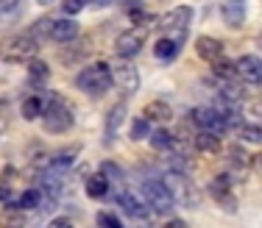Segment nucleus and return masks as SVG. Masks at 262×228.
I'll use <instances>...</instances> for the list:
<instances>
[{"mask_svg":"<svg viewBox=\"0 0 262 228\" xmlns=\"http://www.w3.org/2000/svg\"><path fill=\"white\" fill-rule=\"evenodd\" d=\"M190 20H192V9L190 6H179V9L167 11L157 26H159L162 34H167L170 39L184 42V34H187V28H190Z\"/></svg>","mask_w":262,"mask_h":228,"instance_id":"6","label":"nucleus"},{"mask_svg":"<svg viewBox=\"0 0 262 228\" xmlns=\"http://www.w3.org/2000/svg\"><path fill=\"white\" fill-rule=\"evenodd\" d=\"M76 156H78V145H73V147H64V150H59V153L53 156L51 167H56V170H67L73 162H76Z\"/></svg>","mask_w":262,"mask_h":228,"instance_id":"28","label":"nucleus"},{"mask_svg":"<svg viewBox=\"0 0 262 228\" xmlns=\"http://www.w3.org/2000/svg\"><path fill=\"white\" fill-rule=\"evenodd\" d=\"M131 228H154V223L148 217H131Z\"/></svg>","mask_w":262,"mask_h":228,"instance_id":"36","label":"nucleus"},{"mask_svg":"<svg viewBox=\"0 0 262 228\" xmlns=\"http://www.w3.org/2000/svg\"><path fill=\"white\" fill-rule=\"evenodd\" d=\"M237 134H240V139H246V142L262 145V125H251V122H243V125L237 128Z\"/></svg>","mask_w":262,"mask_h":228,"instance_id":"31","label":"nucleus"},{"mask_svg":"<svg viewBox=\"0 0 262 228\" xmlns=\"http://www.w3.org/2000/svg\"><path fill=\"white\" fill-rule=\"evenodd\" d=\"M145 31L148 28H140V26H134L131 31H123V34L117 36V42H115V53L120 59L137 56V53L142 50V42H145Z\"/></svg>","mask_w":262,"mask_h":228,"instance_id":"9","label":"nucleus"},{"mask_svg":"<svg viewBox=\"0 0 262 228\" xmlns=\"http://www.w3.org/2000/svg\"><path fill=\"white\" fill-rule=\"evenodd\" d=\"M48 78H51V67H48L42 59L34 56L28 61V86L31 89H39V86H45Z\"/></svg>","mask_w":262,"mask_h":228,"instance_id":"16","label":"nucleus"},{"mask_svg":"<svg viewBox=\"0 0 262 228\" xmlns=\"http://www.w3.org/2000/svg\"><path fill=\"white\" fill-rule=\"evenodd\" d=\"M78 36V22L76 20H56L53 31H51V42H59V45H67Z\"/></svg>","mask_w":262,"mask_h":228,"instance_id":"15","label":"nucleus"},{"mask_svg":"<svg viewBox=\"0 0 262 228\" xmlns=\"http://www.w3.org/2000/svg\"><path fill=\"white\" fill-rule=\"evenodd\" d=\"M26 214H23L20 206H14V203H9V206L3 209V214H0V228H26Z\"/></svg>","mask_w":262,"mask_h":228,"instance_id":"21","label":"nucleus"},{"mask_svg":"<svg viewBox=\"0 0 262 228\" xmlns=\"http://www.w3.org/2000/svg\"><path fill=\"white\" fill-rule=\"evenodd\" d=\"M154 53H157V59H162V61H173L179 53H182V42L165 36V39H159L157 45H154Z\"/></svg>","mask_w":262,"mask_h":228,"instance_id":"22","label":"nucleus"},{"mask_svg":"<svg viewBox=\"0 0 262 228\" xmlns=\"http://www.w3.org/2000/svg\"><path fill=\"white\" fill-rule=\"evenodd\" d=\"M226 159H229V164H232V167L243 170V172H246V167H251V153H248L243 145H232V147H229Z\"/></svg>","mask_w":262,"mask_h":228,"instance_id":"25","label":"nucleus"},{"mask_svg":"<svg viewBox=\"0 0 262 228\" xmlns=\"http://www.w3.org/2000/svg\"><path fill=\"white\" fill-rule=\"evenodd\" d=\"M195 53L204 61H215L223 56V42L215 39V36H198L195 39Z\"/></svg>","mask_w":262,"mask_h":228,"instance_id":"14","label":"nucleus"},{"mask_svg":"<svg viewBox=\"0 0 262 228\" xmlns=\"http://www.w3.org/2000/svg\"><path fill=\"white\" fill-rule=\"evenodd\" d=\"M90 6V0H61V9H64L67 17H76L81 9H86Z\"/></svg>","mask_w":262,"mask_h":228,"instance_id":"35","label":"nucleus"},{"mask_svg":"<svg viewBox=\"0 0 262 228\" xmlns=\"http://www.w3.org/2000/svg\"><path fill=\"white\" fill-rule=\"evenodd\" d=\"M101 175H103L109 184H117V181H123V170L117 167L115 162H103V164H101Z\"/></svg>","mask_w":262,"mask_h":228,"instance_id":"33","label":"nucleus"},{"mask_svg":"<svg viewBox=\"0 0 262 228\" xmlns=\"http://www.w3.org/2000/svg\"><path fill=\"white\" fill-rule=\"evenodd\" d=\"M215 86H217V95L226 97V100H232V103H240L243 97H246L243 81H221V78H215Z\"/></svg>","mask_w":262,"mask_h":228,"instance_id":"20","label":"nucleus"},{"mask_svg":"<svg viewBox=\"0 0 262 228\" xmlns=\"http://www.w3.org/2000/svg\"><path fill=\"white\" fill-rule=\"evenodd\" d=\"M192 122H195L198 131H209V134H217V137H223V134L229 131L226 120H223L212 106H195L192 109Z\"/></svg>","mask_w":262,"mask_h":228,"instance_id":"7","label":"nucleus"},{"mask_svg":"<svg viewBox=\"0 0 262 228\" xmlns=\"http://www.w3.org/2000/svg\"><path fill=\"white\" fill-rule=\"evenodd\" d=\"M126 109H128L126 100H117L115 106L109 109V114H106V131L109 134H115L117 128L123 125V120H126Z\"/></svg>","mask_w":262,"mask_h":228,"instance_id":"24","label":"nucleus"},{"mask_svg":"<svg viewBox=\"0 0 262 228\" xmlns=\"http://www.w3.org/2000/svg\"><path fill=\"white\" fill-rule=\"evenodd\" d=\"M112 81L134 95V92L140 89V72H137V67L131 64V61H120V64L112 67Z\"/></svg>","mask_w":262,"mask_h":228,"instance_id":"10","label":"nucleus"},{"mask_svg":"<svg viewBox=\"0 0 262 228\" xmlns=\"http://www.w3.org/2000/svg\"><path fill=\"white\" fill-rule=\"evenodd\" d=\"M192 142H195V150H201V153H212V156L223 150L221 137H217V134H209V131H198L195 137H192Z\"/></svg>","mask_w":262,"mask_h":228,"instance_id":"18","label":"nucleus"},{"mask_svg":"<svg viewBox=\"0 0 262 228\" xmlns=\"http://www.w3.org/2000/svg\"><path fill=\"white\" fill-rule=\"evenodd\" d=\"M98 228H123V223L117 220V214L112 212H98Z\"/></svg>","mask_w":262,"mask_h":228,"instance_id":"34","label":"nucleus"},{"mask_svg":"<svg viewBox=\"0 0 262 228\" xmlns=\"http://www.w3.org/2000/svg\"><path fill=\"white\" fill-rule=\"evenodd\" d=\"M42 112H45V95H31L20 106V114L26 117V120H39Z\"/></svg>","mask_w":262,"mask_h":228,"instance_id":"23","label":"nucleus"},{"mask_svg":"<svg viewBox=\"0 0 262 228\" xmlns=\"http://www.w3.org/2000/svg\"><path fill=\"white\" fill-rule=\"evenodd\" d=\"M9 198H11V189H9V181L3 178V181H0V203L9 200Z\"/></svg>","mask_w":262,"mask_h":228,"instance_id":"38","label":"nucleus"},{"mask_svg":"<svg viewBox=\"0 0 262 228\" xmlns=\"http://www.w3.org/2000/svg\"><path fill=\"white\" fill-rule=\"evenodd\" d=\"M251 167H257L262 172V153H259V156H251Z\"/></svg>","mask_w":262,"mask_h":228,"instance_id":"41","label":"nucleus"},{"mask_svg":"<svg viewBox=\"0 0 262 228\" xmlns=\"http://www.w3.org/2000/svg\"><path fill=\"white\" fill-rule=\"evenodd\" d=\"M115 200H117V206H120L128 217H148V214H151L148 203L142 198H137V195H131V192H117Z\"/></svg>","mask_w":262,"mask_h":228,"instance_id":"12","label":"nucleus"},{"mask_svg":"<svg viewBox=\"0 0 262 228\" xmlns=\"http://www.w3.org/2000/svg\"><path fill=\"white\" fill-rule=\"evenodd\" d=\"M165 228H190V225H187L184 220H167V223H165Z\"/></svg>","mask_w":262,"mask_h":228,"instance_id":"39","label":"nucleus"},{"mask_svg":"<svg viewBox=\"0 0 262 228\" xmlns=\"http://www.w3.org/2000/svg\"><path fill=\"white\" fill-rule=\"evenodd\" d=\"M51 228H76V225H73V220H67V217H56V220H51Z\"/></svg>","mask_w":262,"mask_h":228,"instance_id":"37","label":"nucleus"},{"mask_svg":"<svg viewBox=\"0 0 262 228\" xmlns=\"http://www.w3.org/2000/svg\"><path fill=\"white\" fill-rule=\"evenodd\" d=\"M42 125L48 134H64L73 128V109L59 95H45V112H42Z\"/></svg>","mask_w":262,"mask_h":228,"instance_id":"1","label":"nucleus"},{"mask_svg":"<svg viewBox=\"0 0 262 228\" xmlns=\"http://www.w3.org/2000/svg\"><path fill=\"white\" fill-rule=\"evenodd\" d=\"M36 3H39V6H51L53 0H36Z\"/></svg>","mask_w":262,"mask_h":228,"instance_id":"42","label":"nucleus"},{"mask_svg":"<svg viewBox=\"0 0 262 228\" xmlns=\"http://www.w3.org/2000/svg\"><path fill=\"white\" fill-rule=\"evenodd\" d=\"M145 120L167 122V120H173V109L167 106V103H159V100H154V103H148V106H145Z\"/></svg>","mask_w":262,"mask_h":228,"instance_id":"26","label":"nucleus"},{"mask_svg":"<svg viewBox=\"0 0 262 228\" xmlns=\"http://www.w3.org/2000/svg\"><path fill=\"white\" fill-rule=\"evenodd\" d=\"M162 184L167 187V192H170L173 203H179V206L184 209H195L198 206V187L192 184L190 175H184V172H170L167 170L165 175H162Z\"/></svg>","mask_w":262,"mask_h":228,"instance_id":"2","label":"nucleus"},{"mask_svg":"<svg viewBox=\"0 0 262 228\" xmlns=\"http://www.w3.org/2000/svg\"><path fill=\"white\" fill-rule=\"evenodd\" d=\"M151 122L145 120V117H137V120H131V131H128V137L131 139H148L151 137Z\"/></svg>","mask_w":262,"mask_h":228,"instance_id":"30","label":"nucleus"},{"mask_svg":"<svg viewBox=\"0 0 262 228\" xmlns=\"http://www.w3.org/2000/svg\"><path fill=\"white\" fill-rule=\"evenodd\" d=\"M115 0H90V6H98V9H103V6H112Z\"/></svg>","mask_w":262,"mask_h":228,"instance_id":"40","label":"nucleus"},{"mask_svg":"<svg viewBox=\"0 0 262 228\" xmlns=\"http://www.w3.org/2000/svg\"><path fill=\"white\" fill-rule=\"evenodd\" d=\"M221 14L229 28H240L246 22V0H226L221 6Z\"/></svg>","mask_w":262,"mask_h":228,"instance_id":"13","label":"nucleus"},{"mask_svg":"<svg viewBox=\"0 0 262 228\" xmlns=\"http://www.w3.org/2000/svg\"><path fill=\"white\" fill-rule=\"evenodd\" d=\"M53 22H56L53 17H39V20H36L34 26L28 28V34H31V36H36V39H39V42H42V39H51Z\"/></svg>","mask_w":262,"mask_h":228,"instance_id":"29","label":"nucleus"},{"mask_svg":"<svg viewBox=\"0 0 262 228\" xmlns=\"http://www.w3.org/2000/svg\"><path fill=\"white\" fill-rule=\"evenodd\" d=\"M234 64H237V75H240L243 84H251V86L262 84V59H257V56H240Z\"/></svg>","mask_w":262,"mask_h":228,"instance_id":"11","label":"nucleus"},{"mask_svg":"<svg viewBox=\"0 0 262 228\" xmlns=\"http://www.w3.org/2000/svg\"><path fill=\"white\" fill-rule=\"evenodd\" d=\"M212 75L221 78V81H240V75H237V64L232 59H226V56L212 61Z\"/></svg>","mask_w":262,"mask_h":228,"instance_id":"19","label":"nucleus"},{"mask_svg":"<svg viewBox=\"0 0 262 228\" xmlns=\"http://www.w3.org/2000/svg\"><path fill=\"white\" fill-rule=\"evenodd\" d=\"M232 184H234V178L229 175V172H221V175L209 184V195L215 198L217 206L226 209V212H237V200H234V192H232Z\"/></svg>","mask_w":262,"mask_h":228,"instance_id":"8","label":"nucleus"},{"mask_svg":"<svg viewBox=\"0 0 262 228\" xmlns=\"http://www.w3.org/2000/svg\"><path fill=\"white\" fill-rule=\"evenodd\" d=\"M151 145L157 147L159 153H170L173 150V131H165V128H157V131H151Z\"/></svg>","mask_w":262,"mask_h":228,"instance_id":"27","label":"nucleus"},{"mask_svg":"<svg viewBox=\"0 0 262 228\" xmlns=\"http://www.w3.org/2000/svg\"><path fill=\"white\" fill-rule=\"evenodd\" d=\"M140 192H142V200L148 203V209H151L154 214H170L173 206H176L170 198V192H167V187L162 184V178H145Z\"/></svg>","mask_w":262,"mask_h":228,"instance_id":"5","label":"nucleus"},{"mask_svg":"<svg viewBox=\"0 0 262 228\" xmlns=\"http://www.w3.org/2000/svg\"><path fill=\"white\" fill-rule=\"evenodd\" d=\"M11 203H14V206H20V209H36V206H39V189H26L20 198L11 200Z\"/></svg>","mask_w":262,"mask_h":228,"instance_id":"32","label":"nucleus"},{"mask_svg":"<svg viewBox=\"0 0 262 228\" xmlns=\"http://www.w3.org/2000/svg\"><path fill=\"white\" fill-rule=\"evenodd\" d=\"M257 45H259V50H262V34L257 36Z\"/></svg>","mask_w":262,"mask_h":228,"instance_id":"43","label":"nucleus"},{"mask_svg":"<svg viewBox=\"0 0 262 228\" xmlns=\"http://www.w3.org/2000/svg\"><path fill=\"white\" fill-rule=\"evenodd\" d=\"M76 86L81 92H86V95H95V97L103 95L112 86V67L106 61H95V64H90L86 70H81L76 75Z\"/></svg>","mask_w":262,"mask_h":228,"instance_id":"3","label":"nucleus"},{"mask_svg":"<svg viewBox=\"0 0 262 228\" xmlns=\"http://www.w3.org/2000/svg\"><path fill=\"white\" fill-rule=\"evenodd\" d=\"M39 50V39L31 36L28 31L26 34H17V36H9V39L0 45V59L9 61V64H17V61H31Z\"/></svg>","mask_w":262,"mask_h":228,"instance_id":"4","label":"nucleus"},{"mask_svg":"<svg viewBox=\"0 0 262 228\" xmlns=\"http://www.w3.org/2000/svg\"><path fill=\"white\" fill-rule=\"evenodd\" d=\"M109 187H112V184L106 181L101 172H95V175H86V178H84V189H86V195H90L92 200H103L106 195H109Z\"/></svg>","mask_w":262,"mask_h":228,"instance_id":"17","label":"nucleus"}]
</instances>
